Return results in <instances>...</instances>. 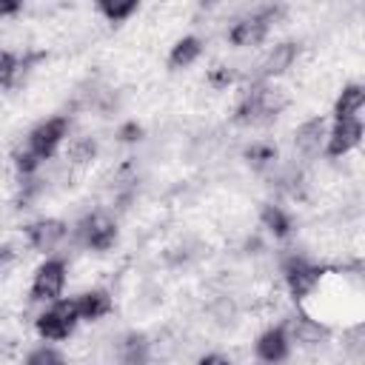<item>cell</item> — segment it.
<instances>
[{"instance_id":"3957f363","label":"cell","mask_w":365,"mask_h":365,"mask_svg":"<svg viewBox=\"0 0 365 365\" xmlns=\"http://www.w3.org/2000/svg\"><path fill=\"white\" fill-rule=\"evenodd\" d=\"M279 17H282V6H265V9H259V11L245 14V17L237 20V23L231 26V31H228L231 46L245 48V46H257V43H262L265 34L277 26Z\"/></svg>"},{"instance_id":"277c9868","label":"cell","mask_w":365,"mask_h":365,"mask_svg":"<svg viewBox=\"0 0 365 365\" xmlns=\"http://www.w3.org/2000/svg\"><path fill=\"white\" fill-rule=\"evenodd\" d=\"M282 277H285L288 294H291L297 302H302V299L311 297L314 288L322 282L325 268L317 265V262H311V259H305V257H288V259L282 262Z\"/></svg>"},{"instance_id":"2e32d148","label":"cell","mask_w":365,"mask_h":365,"mask_svg":"<svg viewBox=\"0 0 365 365\" xmlns=\"http://www.w3.org/2000/svg\"><path fill=\"white\" fill-rule=\"evenodd\" d=\"M362 106H365V88L359 83H351L339 91V97L334 103V120L336 117H356Z\"/></svg>"},{"instance_id":"d6986e66","label":"cell","mask_w":365,"mask_h":365,"mask_svg":"<svg viewBox=\"0 0 365 365\" xmlns=\"http://www.w3.org/2000/svg\"><path fill=\"white\" fill-rule=\"evenodd\" d=\"M137 6H140V0H97L100 14H103L106 20H111V23L128 20V17L137 11Z\"/></svg>"},{"instance_id":"e0dca14e","label":"cell","mask_w":365,"mask_h":365,"mask_svg":"<svg viewBox=\"0 0 365 365\" xmlns=\"http://www.w3.org/2000/svg\"><path fill=\"white\" fill-rule=\"evenodd\" d=\"M259 220H262V225H265L277 240H285V237L291 234V228H294V225H291V217H288L279 205H271V202H268V205H262Z\"/></svg>"},{"instance_id":"603a6c76","label":"cell","mask_w":365,"mask_h":365,"mask_svg":"<svg viewBox=\"0 0 365 365\" xmlns=\"http://www.w3.org/2000/svg\"><path fill=\"white\" fill-rule=\"evenodd\" d=\"M26 362H29V365H48V362H51V365H60V362H66V356H63L60 351H54V348H46V345H43V348L31 351V354L26 356Z\"/></svg>"},{"instance_id":"52a82bcc","label":"cell","mask_w":365,"mask_h":365,"mask_svg":"<svg viewBox=\"0 0 365 365\" xmlns=\"http://www.w3.org/2000/svg\"><path fill=\"white\" fill-rule=\"evenodd\" d=\"M77 237H80V242H83L86 248H91V251H108V248H114V242H117V222H114L108 214L94 211V214H88V217L80 220Z\"/></svg>"},{"instance_id":"4316f807","label":"cell","mask_w":365,"mask_h":365,"mask_svg":"<svg viewBox=\"0 0 365 365\" xmlns=\"http://www.w3.org/2000/svg\"><path fill=\"white\" fill-rule=\"evenodd\" d=\"M200 362L205 365V362H228V356H222V354H205V356H200Z\"/></svg>"},{"instance_id":"f1b7e54d","label":"cell","mask_w":365,"mask_h":365,"mask_svg":"<svg viewBox=\"0 0 365 365\" xmlns=\"http://www.w3.org/2000/svg\"><path fill=\"white\" fill-rule=\"evenodd\" d=\"M197 3H202V6H214V3H220V0H197Z\"/></svg>"},{"instance_id":"5bb4252c","label":"cell","mask_w":365,"mask_h":365,"mask_svg":"<svg viewBox=\"0 0 365 365\" xmlns=\"http://www.w3.org/2000/svg\"><path fill=\"white\" fill-rule=\"evenodd\" d=\"M74 302H77L80 322H97V319H103L106 314H111V308H114L111 294H108V291H103V288L83 291L80 297H74Z\"/></svg>"},{"instance_id":"44dd1931","label":"cell","mask_w":365,"mask_h":365,"mask_svg":"<svg viewBox=\"0 0 365 365\" xmlns=\"http://www.w3.org/2000/svg\"><path fill=\"white\" fill-rule=\"evenodd\" d=\"M148 342L143 334H128L125 342H123V359L125 362H145L148 359Z\"/></svg>"},{"instance_id":"8992f818","label":"cell","mask_w":365,"mask_h":365,"mask_svg":"<svg viewBox=\"0 0 365 365\" xmlns=\"http://www.w3.org/2000/svg\"><path fill=\"white\" fill-rule=\"evenodd\" d=\"M63 288H66V259L48 257L43 265H37V271L31 277L29 297L34 302H51L63 294Z\"/></svg>"},{"instance_id":"484cf974","label":"cell","mask_w":365,"mask_h":365,"mask_svg":"<svg viewBox=\"0 0 365 365\" xmlns=\"http://www.w3.org/2000/svg\"><path fill=\"white\" fill-rule=\"evenodd\" d=\"M20 6H23V0H0V17H9L14 11H20Z\"/></svg>"},{"instance_id":"5b68a950","label":"cell","mask_w":365,"mask_h":365,"mask_svg":"<svg viewBox=\"0 0 365 365\" xmlns=\"http://www.w3.org/2000/svg\"><path fill=\"white\" fill-rule=\"evenodd\" d=\"M66 134H68V120H66L63 114L48 117V120L37 123V125L29 131L26 148H29L31 154H37V157L46 163V160L54 157V151L60 148V143L66 140Z\"/></svg>"},{"instance_id":"4fadbf2b","label":"cell","mask_w":365,"mask_h":365,"mask_svg":"<svg viewBox=\"0 0 365 365\" xmlns=\"http://www.w3.org/2000/svg\"><path fill=\"white\" fill-rule=\"evenodd\" d=\"M282 328H285L288 339H291V342H299V345H319V342H325V336H328V328H325L319 319L308 317V314L291 317Z\"/></svg>"},{"instance_id":"9c48e42d","label":"cell","mask_w":365,"mask_h":365,"mask_svg":"<svg viewBox=\"0 0 365 365\" xmlns=\"http://www.w3.org/2000/svg\"><path fill=\"white\" fill-rule=\"evenodd\" d=\"M23 234H26V240H29V245H31L34 251H43V254H48V251H54V248H57V245L66 240V234H68V225H66L63 220L46 217V220L29 222V225L23 228Z\"/></svg>"},{"instance_id":"d4e9b609","label":"cell","mask_w":365,"mask_h":365,"mask_svg":"<svg viewBox=\"0 0 365 365\" xmlns=\"http://www.w3.org/2000/svg\"><path fill=\"white\" fill-rule=\"evenodd\" d=\"M208 80H211V86H214V88H222V86H228V83L234 80V74H231L228 68H220V71H211V74H208Z\"/></svg>"},{"instance_id":"7a4b0ae2","label":"cell","mask_w":365,"mask_h":365,"mask_svg":"<svg viewBox=\"0 0 365 365\" xmlns=\"http://www.w3.org/2000/svg\"><path fill=\"white\" fill-rule=\"evenodd\" d=\"M80 322V314H77V302L74 299H51V305L34 319V328L43 339L48 342H60V339H68L74 334Z\"/></svg>"},{"instance_id":"cb8c5ba5","label":"cell","mask_w":365,"mask_h":365,"mask_svg":"<svg viewBox=\"0 0 365 365\" xmlns=\"http://www.w3.org/2000/svg\"><path fill=\"white\" fill-rule=\"evenodd\" d=\"M143 137V128L137 125V123H125L123 128H120V140L123 143H134V140H140Z\"/></svg>"},{"instance_id":"8fae6325","label":"cell","mask_w":365,"mask_h":365,"mask_svg":"<svg viewBox=\"0 0 365 365\" xmlns=\"http://www.w3.org/2000/svg\"><path fill=\"white\" fill-rule=\"evenodd\" d=\"M254 354H257V359H262V362H282V359H288V354H291V339H288L285 328H282V325H274V328L262 331V334L257 336V342H254Z\"/></svg>"},{"instance_id":"83f0119b","label":"cell","mask_w":365,"mask_h":365,"mask_svg":"<svg viewBox=\"0 0 365 365\" xmlns=\"http://www.w3.org/2000/svg\"><path fill=\"white\" fill-rule=\"evenodd\" d=\"M3 259H9V248H0V262Z\"/></svg>"},{"instance_id":"ac0fdd59","label":"cell","mask_w":365,"mask_h":365,"mask_svg":"<svg viewBox=\"0 0 365 365\" xmlns=\"http://www.w3.org/2000/svg\"><path fill=\"white\" fill-rule=\"evenodd\" d=\"M245 163L254 171H268L277 163V145H271V143H251L245 148Z\"/></svg>"},{"instance_id":"ba28073f","label":"cell","mask_w":365,"mask_h":365,"mask_svg":"<svg viewBox=\"0 0 365 365\" xmlns=\"http://www.w3.org/2000/svg\"><path fill=\"white\" fill-rule=\"evenodd\" d=\"M362 140V123L359 117H336L331 131L325 134V154L328 157H345L351 154Z\"/></svg>"},{"instance_id":"7402d4cb","label":"cell","mask_w":365,"mask_h":365,"mask_svg":"<svg viewBox=\"0 0 365 365\" xmlns=\"http://www.w3.org/2000/svg\"><path fill=\"white\" fill-rule=\"evenodd\" d=\"M17 71H20V60L11 51L0 48V88H9L17 77Z\"/></svg>"},{"instance_id":"ffe728a7","label":"cell","mask_w":365,"mask_h":365,"mask_svg":"<svg viewBox=\"0 0 365 365\" xmlns=\"http://www.w3.org/2000/svg\"><path fill=\"white\" fill-rule=\"evenodd\" d=\"M94 157H97V143L91 137H80V140L68 143V148H66V160L71 165H88Z\"/></svg>"},{"instance_id":"9a60e30c","label":"cell","mask_w":365,"mask_h":365,"mask_svg":"<svg viewBox=\"0 0 365 365\" xmlns=\"http://www.w3.org/2000/svg\"><path fill=\"white\" fill-rule=\"evenodd\" d=\"M200 54H202L200 37H194V34L180 37V40L171 46V51H168V66H171L174 71H177V68H188Z\"/></svg>"},{"instance_id":"7c38bea8","label":"cell","mask_w":365,"mask_h":365,"mask_svg":"<svg viewBox=\"0 0 365 365\" xmlns=\"http://www.w3.org/2000/svg\"><path fill=\"white\" fill-rule=\"evenodd\" d=\"M322 143H325V117H308L305 123H299L297 125V131H294V148L302 154V157H317L319 154V148H322Z\"/></svg>"},{"instance_id":"6da1fadb","label":"cell","mask_w":365,"mask_h":365,"mask_svg":"<svg viewBox=\"0 0 365 365\" xmlns=\"http://www.w3.org/2000/svg\"><path fill=\"white\" fill-rule=\"evenodd\" d=\"M285 108H288V94L282 88L268 86V83H257L240 100L234 120L242 125H262V123H271L274 117H279Z\"/></svg>"},{"instance_id":"30bf717a","label":"cell","mask_w":365,"mask_h":365,"mask_svg":"<svg viewBox=\"0 0 365 365\" xmlns=\"http://www.w3.org/2000/svg\"><path fill=\"white\" fill-rule=\"evenodd\" d=\"M297 57H299V43H294V40L277 43V46L262 57V63H259V77H262V80H274V77L285 74L288 68H294Z\"/></svg>"}]
</instances>
